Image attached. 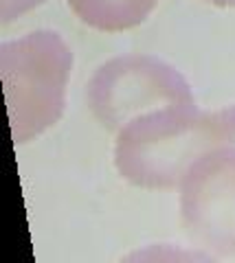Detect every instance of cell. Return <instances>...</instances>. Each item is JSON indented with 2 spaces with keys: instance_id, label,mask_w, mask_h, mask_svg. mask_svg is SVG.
Segmentation results:
<instances>
[{
  "instance_id": "cell-1",
  "label": "cell",
  "mask_w": 235,
  "mask_h": 263,
  "mask_svg": "<svg viewBox=\"0 0 235 263\" xmlns=\"http://www.w3.org/2000/svg\"><path fill=\"white\" fill-rule=\"evenodd\" d=\"M226 145H235V103L218 110L165 108L117 132L115 167L134 186L172 189L180 186L198 158Z\"/></svg>"
},
{
  "instance_id": "cell-2",
  "label": "cell",
  "mask_w": 235,
  "mask_h": 263,
  "mask_svg": "<svg viewBox=\"0 0 235 263\" xmlns=\"http://www.w3.org/2000/svg\"><path fill=\"white\" fill-rule=\"evenodd\" d=\"M73 51L58 31L40 29L0 44V77L15 145L33 141L62 119Z\"/></svg>"
},
{
  "instance_id": "cell-3",
  "label": "cell",
  "mask_w": 235,
  "mask_h": 263,
  "mask_svg": "<svg viewBox=\"0 0 235 263\" xmlns=\"http://www.w3.org/2000/svg\"><path fill=\"white\" fill-rule=\"evenodd\" d=\"M93 117L117 132L143 114L196 105L189 81L172 64L154 55H119L101 64L86 86Z\"/></svg>"
},
{
  "instance_id": "cell-4",
  "label": "cell",
  "mask_w": 235,
  "mask_h": 263,
  "mask_svg": "<svg viewBox=\"0 0 235 263\" xmlns=\"http://www.w3.org/2000/svg\"><path fill=\"white\" fill-rule=\"evenodd\" d=\"M180 221L211 259L235 257V145L207 152L180 182Z\"/></svg>"
},
{
  "instance_id": "cell-5",
  "label": "cell",
  "mask_w": 235,
  "mask_h": 263,
  "mask_svg": "<svg viewBox=\"0 0 235 263\" xmlns=\"http://www.w3.org/2000/svg\"><path fill=\"white\" fill-rule=\"evenodd\" d=\"M70 11L91 29L121 33L143 24L160 0H66Z\"/></svg>"
},
{
  "instance_id": "cell-6",
  "label": "cell",
  "mask_w": 235,
  "mask_h": 263,
  "mask_svg": "<svg viewBox=\"0 0 235 263\" xmlns=\"http://www.w3.org/2000/svg\"><path fill=\"white\" fill-rule=\"evenodd\" d=\"M46 0H0V22L9 24L13 20L22 18L24 13L42 7Z\"/></svg>"
},
{
  "instance_id": "cell-7",
  "label": "cell",
  "mask_w": 235,
  "mask_h": 263,
  "mask_svg": "<svg viewBox=\"0 0 235 263\" xmlns=\"http://www.w3.org/2000/svg\"><path fill=\"white\" fill-rule=\"evenodd\" d=\"M205 3L213 7H222V9H235V0H205Z\"/></svg>"
}]
</instances>
